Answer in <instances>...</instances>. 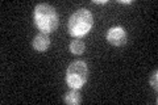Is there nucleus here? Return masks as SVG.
I'll use <instances>...</instances> for the list:
<instances>
[{"instance_id":"nucleus-9","label":"nucleus","mask_w":158,"mask_h":105,"mask_svg":"<svg viewBox=\"0 0 158 105\" xmlns=\"http://www.w3.org/2000/svg\"><path fill=\"white\" fill-rule=\"evenodd\" d=\"M107 0H94V4H99V6H103V4H107Z\"/></svg>"},{"instance_id":"nucleus-8","label":"nucleus","mask_w":158,"mask_h":105,"mask_svg":"<svg viewBox=\"0 0 158 105\" xmlns=\"http://www.w3.org/2000/svg\"><path fill=\"white\" fill-rule=\"evenodd\" d=\"M150 86L153 89H154V92L158 91V70L157 68L153 71L152 76H150Z\"/></svg>"},{"instance_id":"nucleus-1","label":"nucleus","mask_w":158,"mask_h":105,"mask_svg":"<svg viewBox=\"0 0 158 105\" xmlns=\"http://www.w3.org/2000/svg\"><path fill=\"white\" fill-rule=\"evenodd\" d=\"M33 20H34V25L41 30V33H46V34L56 30L59 24V18L56 8L46 3L37 4L34 7Z\"/></svg>"},{"instance_id":"nucleus-6","label":"nucleus","mask_w":158,"mask_h":105,"mask_svg":"<svg viewBox=\"0 0 158 105\" xmlns=\"http://www.w3.org/2000/svg\"><path fill=\"white\" fill-rule=\"evenodd\" d=\"M63 103L67 105H79L82 103V96L78 89L71 88V91H67L63 95Z\"/></svg>"},{"instance_id":"nucleus-7","label":"nucleus","mask_w":158,"mask_h":105,"mask_svg":"<svg viewBox=\"0 0 158 105\" xmlns=\"http://www.w3.org/2000/svg\"><path fill=\"white\" fill-rule=\"evenodd\" d=\"M85 42H83L82 38H74L70 42V51L74 55H81L85 51Z\"/></svg>"},{"instance_id":"nucleus-10","label":"nucleus","mask_w":158,"mask_h":105,"mask_svg":"<svg viewBox=\"0 0 158 105\" xmlns=\"http://www.w3.org/2000/svg\"><path fill=\"white\" fill-rule=\"evenodd\" d=\"M118 3L120 4H132L133 0H118Z\"/></svg>"},{"instance_id":"nucleus-4","label":"nucleus","mask_w":158,"mask_h":105,"mask_svg":"<svg viewBox=\"0 0 158 105\" xmlns=\"http://www.w3.org/2000/svg\"><path fill=\"white\" fill-rule=\"evenodd\" d=\"M107 41L110 42L112 46L121 47L124 46L128 41V34L127 30L123 26H113L108 29L107 32Z\"/></svg>"},{"instance_id":"nucleus-5","label":"nucleus","mask_w":158,"mask_h":105,"mask_svg":"<svg viewBox=\"0 0 158 105\" xmlns=\"http://www.w3.org/2000/svg\"><path fill=\"white\" fill-rule=\"evenodd\" d=\"M32 46L38 53L45 51V50L50 47V37H49L46 33H38L37 36H34V38H33Z\"/></svg>"},{"instance_id":"nucleus-3","label":"nucleus","mask_w":158,"mask_h":105,"mask_svg":"<svg viewBox=\"0 0 158 105\" xmlns=\"http://www.w3.org/2000/svg\"><path fill=\"white\" fill-rule=\"evenodd\" d=\"M88 78V67L85 61H74L66 70V83L70 88L81 89Z\"/></svg>"},{"instance_id":"nucleus-2","label":"nucleus","mask_w":158,"mask_h":105,"mask_svg":"<svg viewBox=\"0 0 158 105\" xmlns=\"http://www.w3.org/2000/svg\"><path fill=\"white\" fill-rule=\"evenodd\" d=\"M92 25H94V16L91 11H88L87 8H79L69 18L67 22L69 34L75 38H82L92 29Z\"/></svg>"}]
</instances>
